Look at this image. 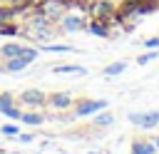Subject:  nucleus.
<instances>
[{
	"label": "nucleus",
	"instance_id": "obj_1",
	"mask_svg": "<svg viewBox=\"0 0 159 154\" xmlns=\"http://www.w3.org/2000/svg\"><path fill=\"white\" fill-rule=\"evenodd\" d=\"M37 55H40V50L27 45L17 57H10V60H5V62H2V72H22L27 65H32V62L37 60Z\"/></svg>",
	"mask_w": 159,
	"mask_h": 154
},
{
	"label": "nucleus",
	"instance_id": "obj_2",
	"mask_svg": "<svg viewBox=\"0 0 159 154\" xmlns=\"http://www.w3.org/2000/svg\"><path fill=\"white\" fill-rule=\"evenodd\" d=\"M35 10L45 17H50L52 22H57L65 12H67V0H37Z\"/></svg>",
	"mask_w": 159,
	"mask_h": 154
},
{
	"label": "nucleus",
	"instance_id": "obj_3",
	"mask_svg": "<svg viewBox=\"0 0 159 154\" xmlns=\"http://www.w3.org/2000/svg\"><path fill=\"white\" fill-rule=\"evenodd\" d=\"M89 17H97V20H104V22H112L114 12H117V5L112 0H89V7H87Z\"/></svg>",
	"mask_w": 159,
	"mask_h": 154
},
{
	"label": "nucleus",
	"instance_id": "obj_4",
	"mask_svg": "<svg viewBox=\"0 0 159 154\" xmlns=\"http://www.w3.org/2000/svg\"><path fill=\"white\" fill-rule=\"evenodd\" d=\"M57 27L62 30V32H82V30H87V17L84 15H80V12H65L60 20H57Z\"/></svg>",
	"mask_w": 159,
	"mask_h": 154
},
{
	"label": "nucleus",
	"instance_id": "obj_5",
	"mask_svg": "<svg viewBox=\"0 0 159 154\" xmlns=\"http://www.w3.org/2000/svg\"><path fill=\"white\" fill-rule=\"evenodd\" d=\"M47 104V94L42 89H25L17 94V107H30V109H42Z\"/></svg>",
	"mask_w": 159,
	"mask_h": 154
},
{
	"label": "nucleus",
	"instance_id": "obj_6",
	"mask_svg": "<svg viewBox=\"0 0 159 154\" xmlns=\"http://www.w3.org/2000/svg\"><path fill=\"white\" fill-rule=\"evenodd\" d=\"M107 104H109L107 99H87V97H82V99L75 102V117H92L99 109H107Z\"/></svg>",
	"mask_w": 159,
	"mask_h": 154
},
{
	"label": "nucleus",
	"instance_id": "obj_7",
	"mask_svg": "<svg viewBox=\"0 0 159 154\" xmlns=\"http://www.w3.org/2000/svg\"><path fill=\"white\" fill-rule=\"evenodd\" d=\"M127 119L139 127V129H154L159 124V109H152V112H129Z\"/></svg>",
	"mask_w": 159,
	"mask_h": 154
},
{
	"label": "nucleus",
	"instance_id": "obj_8",
	"mask_svg": "<svg viewBox=\"0 0 159 154\" xmlns=\"http://www.w3.org/2000/svg\"><path fill=\"white\" fill-rule=\"evenodd\" d=\"M47 107L65 112V109L75 107V97H72L70 92H52V94H47Z\"/></svg>",
	"mask_w": 159,
	"mask_h": 154
},
{
	"label": "nucleus",
	"instance_id": "obj_9",
	"mask_svg": "<svg viewBox=\"0 0 159 154\" xmlns=\"http://www.w3.org/2000/svg\"><path fill=\"white\" fill-rule=\"evenodd\" d=\"M129 154H157V147H154L152 139L137 137V139H132V144H129Z\"/></svg>",
	"mask_w": 159,
	"mask_h": 154
},
{
	"label": "nucleus",
	"instance_id": "obj_10",
	"mask_svg": "<svg viewBox=\"0 0 159 154\" xmlns=\"http://www.w3.org/2000/svg\"><path fill=\"white\" fill-rule=\"evenodd\" d=\"M87 32H92L94 37H109V35H112V27H109V22L92 17V20L87 22Z\"/></svg>",
	"mask_w": 159,
	"mask_h": 154
},
{
	"label": "nucleus",
	"instance_id": "obj_11",
	"mask_svg": "<svg viewBox=\"0 0 159 154\" xmlns=\"http://www.w3.org/2000/svg\"><path fill=\"white\" fill-rule=\"evenodd\" d=\"M25 47H27V45H22V42H5V45H0V60L5 62V60H10V57H17Z\"/></svg>",
	"mask_w": 159,
	"mask_h": 154
},
{
	"label": "nucleus",
	"instance_id": "obj_12",
	"mask_svg": "<svg viewBox=\"0 0 159 154\" xmlns=\"http://www.w3.org/2000/svg\"><path fill=\"white\" fill-rule=\"evenodd\" d=\"M20 122H22V124H30V127H40V124L45 122V114L37 112V109H30V112H22V114H20Z\"/></svg>",
	"mask_w": 159,
	"mask_h": 154
},
{
	"label": "nucleus",
	"instance_id": "obj_13",
	"mask_svg": "<svg viewBox=\"0 0 159 154\" xmlns=\"http://www.w3.org/2000/svg\"><path fill=\"white\" fill-rule=\"evenodd\" d=\"M52 72L55 75H87V67H82V65H55Z\"/></svg>",
	"mask_w": 159,
	"mask_h": 154
},
{
	"label": "nucleus",
	"instance_id": "obj_14",
	"mask_svg": "<svg viewBox=\"0 0 159 154\" xmlns=\"http://www.w3.org/2000/svg\"><path fill=\"white\" fill-rule=\"evenodd\" d=\"M94 119H92V124L94 127H109V124H114V117H112V112H107V109H99L97 114H92Z\"/></svg>",
	"mask_w": 159,
	"mask_h": 154
},
{
	"label": "nucleus",
	"instance_id": "obj_15",
	"mask_svg": "<svg viewBox=\"0 0 159 154\" xmlns=\"http://www.w3.org/2000/svg\"><path fill=\"white\" fill-rule=\"evenodd\" d=\"M15 17H17V7L0 2V25H2V22H12Z\"/></svg>",
	"mask_w": 159,
	"mask_h": 154
},
{
	"label": "nucleus",
	"instance_id": "obj_16",
	"mask_svg": "<svg viewBox=\"0 0 159 154\" xmlns=\"http://www.w3.org/2000/svg\"><path fill=\"white\" fill-rule=\"evenodd\" d=\"M124 70H127V62H112V65L104 67V77H117V75H122Z\"/></svg>",
	"mask_w": 159,
	"mask_h": 154
},
{
	"label": "nucleus",
	"instance_id": "obj_17",
	"mask_svg": "<svg viewBox=\"0 0 159 154\" xmlns=\"http://www.w3.org/2000/svg\"><path fill=\"white\" fill-rule=\"evenodd\" d=\"M12 35H20V25H15V22H2V25H0V37H12Z\"/></svg>",
	"mask_w": 159,
	"mask_h": 154
},
{
	"label": "nucleus",
	"instance_id": "obj_18",
	"mask_svg": "<svg viewBox=\"0 0 159 154\" xmlns=\"http://www.w3.org/2000/svg\"><path fill=\"white\" fill-rule=\"evenodd\" d=\"M40 50H45V52H75V47L72 45H40Z\"/></svg>",
	"mask_w": 159,
	"mask_h": 154
},
{
	"label": "nucleus",
	"instance_id": "obj_19",
	"mask_svg": "<svg viewBox=\"0 0 159 154\" xmlns=\"http://www.w3.org/2000/svg\"><path fill=\"white\" fill-rule=\"evenodd\" d=\"M0 114H2V117H10V119H17V122H20V114H22V109H20L17 104H12V107H0Z\"/></svg>",
	"mask_w": 159,
	"mask_h": 154
},
{
	"label": "nucleus",
	"instance_id": "obj_20",
	"mask_svg": "<svg viewBox=\"0 0 159 154\" xmlns=\"http://www.w3.org/2000/svg\"><path fill=\"white\" fill-rule=\"evenodd\" d=\"M157 57H159V52H157V50H147L144 55H139V57H137V65H149V62H152V60H157Z\"/></svg>",
	"mask_w": 159,
	"mask_h": 154
},
{
	"label": "nucleus",
	"instance_id": "obj_21",
	"mask_svg": "<svg viewBox=\"0 0 159 154\" xmlns=\"http://www.w3.org/2000/svg\"><path fill=\"white\" fill-rule=\"evenodd\" d=\"M17 104V97L12 92H0V107H12Z\"/></svg>",
	"mask_w": 159,
	"mask_h": 154
},
{
	"label": "nucleus",
	"instance_id": "obj_22",
	"mask_svg": "<svg viewBox=\"0 0 159 154\" xmlns=\"http://www.w3.org/2000/svg\"><path fill=\"white\" fill-rule=\"evenodd\" d=\"M0 132H2V134H7V137H17V134H20V129H17L15 124H2V127H0Z\"/></svg>",
	"mask_w": 159,
	"mask_h": 154
},
{
	"label": "nucleus",
	"instance_id": "obj_23",
	"mask_svg": "<svg viewBox=\"0 0 159 154\" xmlns=\"http://www.w3.org/2000/svg\"><path fill=\"white\" fill-rule=\"evenodd\" d=\"M15 139H20V142H22V144H30V142H32V139H35V134H17V137H15Z\"/></svg>",
	"mask_w": 159,
	"mask_h": 154
},
{
	"label": "nucleus",
	"instance_id": "obj_24",
	"mask_svg": "<svg viewBox=\"0 0 159 154\" xmlns=\"http://www.w3.org/2000/svg\"><path fill=\"white\" fill-rule=\"evenodd\" d=\"M152 142H154V147H157V152H159V137H154Z\"/></svg>",
	"mask_w": 159,
	"mask_h": 154
},
{
	"label": "nucleus",
	"instance_id": "obj_25",
	"mask_svg": "<svg viewBox=\"0 0 159 154\" xmlns=\"http://www.w3.org/2000/svg\"><path fill=\"white\" fill-rule=\"evenodd\" d=\"M7 154H20V152H7Z\"/></svg>",
	"mask_w": 159,
	"mask_h": 154
},
{
	"label": "nucleus",
	"instance_id": "obj_26",
	"mask_svg": "<svg viewBox=\"0 0 159 154\" xmlns=\"http://www.w3.org/2000/svg\"><path fill=\"white\" fill-rule=\"evenodd\" d=\"M89 154H102V152H89Z\"/></svg>",
	"mask_w": 159,
	"mask_h": 154
},
{
	"label": "nucleus",
	"instance_id": "obj_27",
	"mask_svg": "<svg viewBox=\"0 0 159 154\" xmlns=\"http://www.w3.org/2000/svg\"><path fill=\"white\" fill-rule=\"evenodd\" d=\"M0 2H2V0H0Z\"/></svg>",
	"mask_w": 159,
	"mask_h": 154
}]
</instances>
